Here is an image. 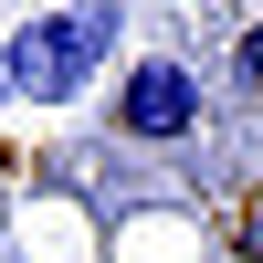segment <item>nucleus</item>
Returning a JSON list of instances; mask_svg holds the SVG:
<instances>
[{"label": "nucleus", "instance_id": "20e7f679", "mask_svg": "<svg viewBox=\"0 0 263 263\" xmlns=\"http://www.w3.org/2000/svg\"><path fill=\"white\" fill-rule=\"evenodd\" d=\"M11 95H21V84H11V42H0V105H11Z\"/></svg>", "mask_w": 263, "mask_h": 263}, {"label": "nucleus", "instance_id": "7ed1b4c3", "mask_svg": "<svg viewBox=\"0 0 263 263\" xmlns=\"http://www.w3.org/2000/svg\"><path fill=\"white\" fill-rule=\"evenodd\" d=\"M232 74H242V95H263V21L232 32Z\"/></svg>", "mask_w": 263, "mask_h": 263}, {"label": "nucleus", "instance_id": "f257e3e1", "mask_svg": "<svg viewBox=\"0 0 263 263\" xmlns=\"http://www.w3.org/2000/svg\"><path fill=\"white\" fill-rule=\"evenodd\" d=\"M116 42H126V11H116V0H63V11L21 21V32H11L21 105H84V84L116 63Z\"/></svg>", "mask_w": 263, "mask_h": 263}, {"label": "nucleus", "instance_id": "f03ea898", "mask_svg": "<svg viewBox=\"0 0 263 263\" xmlns=\"http://www.w3.org/2000/svg\"><path fill=\"white\" fill-rule=\"evenodd\" d=\"M116 137L126 147H179L200 137V74H190V53H137L116 84Z\"/></svg>", "mask_w": 263, "mask_h": 263}]
</instances>
